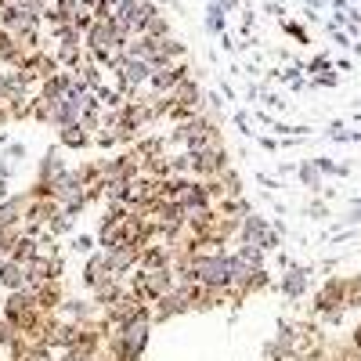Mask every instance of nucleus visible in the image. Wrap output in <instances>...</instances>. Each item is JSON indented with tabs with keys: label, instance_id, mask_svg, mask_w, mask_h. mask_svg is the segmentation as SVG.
<instances>
[{
	"label": "nucleus",
	"instance_id": "nucleus-1",
	"mask_svg": "<svg viewBox=\"0 0 361 361\" xmlns=\"http://www.w3.org/2000/svg\"><path fill=\"white\" fill-rule=\"evenodd\" d=\"M347 314V275H329L311 296V318L322 325H340Z\"/></svg>",
	"mask_w": 361,
	"mask_h": 361
},
{
	"label": "nucleus",
	"instance_id": "nucleus-2",
	"mask_svg": "<svg viewBox=\"0 0 361 361\" xmlns=\"http://www.w3.org/2000/svg\"><path fill=\"white\" fill-rule=\"evenodd\" d=\"M282 235H286L282 224H271L267 217H260L257 209H253V214L243 217V228H238V238H235V243H238V246H260L264 253H279Z\"/></svg>",
	"mask_w": 361,
	"mask_h": 361
},
{
	"label": "nucleus",
	"instance_id": "nucleus-3",
	"mask_svg": "<svg viewBox=\"0 0 361 361\" xmlns=\"http://www.w3.org/2000/svg\"><path fill=\"white\" fill-rule=\"evenodd\" d=\"M192 314V293H188V282H177L166 296H159L152 304V325H166L173 318H185Z\"/></svg>",
	"mask_w": 361,
	"mask_h": 361
},
{
	"label": "nucleus",
	"instance_id": "nucleus-4",
	"mask_svg": "<svg viewBox=\"0 0 361 361\" xmlns=\"http://www.w3.org/2000/svg\"><path fill=\"white\" fill-rule=\"evenodd\" d=\"M188 156H192V177H195V180L221 177V173L231 166V159H228V145H224V141H221V145L195 148V152H188Z\"/></svg>",
	"mask_w": 361,
	"mask_h": 361
},
{
	"label": "nucleus",
	"instance_id": "nucleus-5",
	"mask_svg": "<svg viewBox=\"0 0 361 361\" xmlns=\"http://www.w3.org/2000/svg\"><path fill=\"white\" fill-rule=\"evenodd\" d=\"M25 275H29V289L47 286V282H62L66 279V257L62 253H40L25 264Z\"/></svg>",
	"mask_w": 361,
	"mask_h": 361
},
{
	"label": "nucleus",
	"instance_id": "nucleus-6",
	"mask_svg": "<svg viewBox=\"0 0 361 361\" xmlns=\"http://www.w3.org/2000/svg\"><path fill=\"white\" fill-rule=\"evenodd\" d=\"M311 275H314V267H307V264H293L289 271H282V279L275 282L279 296H282V300H289V304L304 300V296H307V289H311Z\"/></svg>",
	"mask_w": 361,
	"mask_h": 361
},
{
	"label": "nucleus",
	"instance_id": "nucleus-7",
	"mask_svg": "<svg viewBox=\"0 0 361 361\" xmlns=\"http://www.w3.org/2000/svg\"><path fill=\"white\" fill-rule=\"evenodd\" d=\"M116 279L112 275V264H109V253L105 250H94L90 257H83V267H80V286L90 293V289H98L102 282Z\"/></svg>",
	"mask_w": 361,
	"mask_h": 361
},
{
	"label": "nucleus",
	"instance_id": "nucleus-8",
	"mask_svg": "<svg viewBox=\"0 0 361 361\" xmlns=\"http://www.w3.org/2000/svg\"><path fill=\"white\" fill-rule=\"evenodd\" d=\"M102 166H105V185L109 180H134V177H141V156L134 152V148H123L119 156L102 159Z\"/></svg>",
	"mask_w": 361,
	"mask_h": 361
},
{
	"label": "nucleus",
	"instance_id": "nucleus-9",
	"mask_svg": "<svg viewBox=\"0 0 361 361\" xmlns=\"http://www.w3.org/2000/svg\"><path fill=\"white\" fill-rule=\"evenodd\" d=\"M69 170H73V166H69L66 156H62V145H54V148H47V152L37 159V177H33V180H40V185H54V180H62Z\"/></svg>",
	"mask_w": 361,
	"mask_h": 361
},
{
	"label": "nucleus",
	"instance_id": "nucleus-10",
	"mask_svg": "<svg viewBox=\"0 0 361 361\" xmlns=\"http://www.w3.org/2000/svg\"><path fill=\"white\" fill-rule=\"evenodd\" d=\"M29 199H33L29 188H22V192H11L4 202H0V231H4V228H22Z\"/></svg>",
	"mask_w": 361,
	"mask_h": 361
},
{
	"label": "nucleus",
	"instance_id": "nucleus-11",
	"mask_svg": "<svg viewBox=\"0 0 361 361\" xmlns=\"http://www.w3.org/2000/svg\"><path fill=\"white\" fill-rule=\"evenodd\" d=\"M62 314L66 322H76V325H90V322H98V307H94V300L90 296H66V304H62Z\"/></svg>",
	"mask_w": 361,
	"mask_h": 361
},
{
	"label": "nucleus",
	"instance_id": "nucleus-12",
	"mask_svg": "<svg viewBox=\"0 0 361 361\" xmlns=\"http://www.w3.org/2000/svg\"><path fill=\"white\" fill-rule=\"evenodd\" d=\"M0 289H4V293H18V289H29V275H25V264H18L15 257H0Z\"/></svg>",
	"mask_w": 361,
	"mask_h": 361
},
{
	"label": "nucleus",
	"instance_id": "nucleus-13",
	"mask_svg": "<svg viewBox=\"0 0 361 361\" xmlns=\"http://www.w3.org/2000/svg\"><path fill=\"white\" fill-rule=\"evenodd\" d=\"M51 199L58 206H69L76 199H87V188H83V180L76 177V170H69L62 180H54V185H51Z\"/></svg>",
	"mask_w": 361,
	"mask_h": 361
},
{
	"label": "nucleus",
	"instance_id": "nucleus-14",
	"mask_svg": "<svg viewBox=\"0 0 361 361\" xmlns=\"http://www.w3.org/2000/svg\"><path fill=\"white\" fill-rule=\"evenodd\" d=\"M137 260H141V250L137 246H116V250H109L112 275L123 279V282H127V275H134V271H137Z\"/></svg>",
	"mask_w": 361,
	"mask_h": 361
},
{
	"label": "nucleus",
	"instance_id": "nucleus-15",
	"mask_svg": "<svg viewBox=\"0 0 361 361\" xmlns=\"http://www.w3.org/2000/svg\"><path fill=\"white\" fill-rule=\"evenodd\" d=\"M37 293V307L44 311V314H58L62 311V304H66V282H47V286H37L33 289Z\"/></svg>",
	"mask_w": 361,
	"mask_h": 361
},
{
	"label": "nucleus",
	"instance_id": "nucleus-16",
	"mask_svg": "<svg viewBox=\"0 0 361 361\" xmlns=\"http://www.w3.org/2000/svg\"><path fill=\"white\" fill-rule=\"evenodd\" d=\"M141 271H159V267H173V246L166 243H148L141 250V260H137Z\"/></svg>",
	"mask_w": 361,
	"mask_h": 361
},
{
	"label": "nucleus",
	"instance_id": "nucleus-17",
	"mask_svg": "<svg viewBox=\"0 0 361 361\" xmlns=\"http://www.w3.org/2000/svg\"><path fill=\"white\" fill-rule=\"evenodd\" d=\"M58 145L69 148V152H87V148H94V134H87L80 123H69L58 130Z\"/></svg>",
	"mask_w": 361,
	"mask_h": 361
},
{
	"label": "nucleus",
	"instance_id": "nucleus-18",
	"mask_svg": "<svg viewBox=\"0 0 361 361\" xmlns=\"http://www.w3.org/2000/svg\"><path fill=\"white\" fill-rule=\"evenodd\" d=\"M123 293H127V282H123V279H109V282H102L98 289H90L87 296L94 300V307H98V311H105V307H112Z\"/></svg>",
	"mask_w": 361,
	"mask_h": 361
},
{
	"label": "nucleus",
	"instance_id": "nucleus-19",
	"mask_svg": "<svg viewBox=\"0 0 361 361\" xmlns=\"http://www.w3.org/2000/svg\"><path fill=\"white\" fill-rule=\"evenodd\" d=\"M180 206H185L188 214H195V209H209V206H214V195L206 192V180H195V177H192V185H188L185 199H180Z\"/></svg>",
	"mask_w": 361,
	"mask_h": 361
},
{
	"label": "nucleus",
	"instance_id": "nucleus-20",
	"mask_svg": "<svg viewBox=\"0 0 361 361\" xmlns=\"http://www.w3.org/2000/svg\"><path fill=\"white\" fill-rule=\"evenodd\" d=\"M214 209H217L221 217H238V221H243L246 214H253V202L246 195H224V199L214 202Z\"/></svg>",
	"mask_w": 361,
	"mask_h": 361
},
{
	"label": "nucleus",
	"instance_id": "nucleus-21",
	"mask_svg": "<svg viewBox=\"0 0 361 361\" xmlns=\"http://www.w3.org/2000/svg\"><path fill=\"white\" fill-rule=\"evenodd\" d=\"M76 177L83 180V188L105 185V166H102V159H83V163L76 166Z\"/></svg>",
	"mask_w": 361,
	"mask_h": 361
},
{
	"label": "nucleus",
	"instance_id": "nucleus-22",
	"mask_svg": "<svg viewBox=\"0 0 361 361\" xmlns=\"http://www.w3.org/2000/svg\"><path fill=\"white\" fill-rule=\"evenodd\" d=\"M141 173L145 177H170V152H163V156H152V159H141Z\"/></svg>",
	"mask_w": 361,
	"mask_h": 361
},
{
	"label": "nucleus",
	"instance_id": "nucleus-23",
	"mask_svg": "<svg viewBox=\"0 0 361 361\" xmlns=\"http://www.w3.org/2000/svg\"><path fill=\"white\" fill-rule=\"evenodd\" d=\"M18 264H29V260H33V257H40V243H37V238L33 235H25L22 231V238H18V246H15V253H11Z\"/></svg>",
	"mask_w": 361,
	"mask_h": 361
},
{
	"label": "nucleus",
	"instance_id": "nucleus-24",
	"mask_svg": "<svg viewBox=\"0 0 361 361\" xmlns=\"http://www.w3.org/2000/svg\"><path fill=\"white\" fill-rule=\"evenodd\" d=\"M296 177H300V185H304V188H311V192H322V173H318V166H314L311 159L296 166Z\"/></svg>",
	"mask_w": 361,
	"mask_h": 361
},
{
	"label": "nucleus",
	"instance_id": "nucleus-25",
	"mask_svg": "<svg viewBox=\"0 0 361 361\" xmlns=\"http://www.w3.org/2000/svg\"><path fill=\"white\" fill-rule=\"evenodd\" d=\"M94 250H98V235H83V231H80V235H69V253H76V257H80V253L90 257Z\"/></svg>",
	"mask_w": 361,
	"mask_h": 361
},
{
	"label": "nucleus",
	"instance_id": "nucleus-26",
	"mask_svg": "<svg viewBox=\"0 0 361 361\" xmlns=\"http://www.w3.org/2000/svg\"><path fill=\"white\" fill-rule=\"evenodd\" d=\"M217 180H221L224 195H246V188H243V177H238V170H235V166H228Z\"/></svg>",
	"mask_w": 361,
	"mask_h": 361
},
{
	"label": "nucleus",
	"instance_id": "nucleus-27",
	"mask_svg": "<svg viewBox=\"0 0 361 361\" xmlns=\"http://www.w3.org/2000/svg\"><path fill=\"white\" fill-rule=\"evenodd\" d=\"M170 177H192V156L188 152H170Z\"/></svg>",
	"mask_w": 361,
	"mask_h": 361
},
{
	"label": "nucleus",
	"instance_id": "nucleus-28",
	"mask_svg": "<svg viewBox=\"0 0 361 361\" xmlns=\"http://www.w3.org/2000/svg\"><path fill=\"white\" fill-rule=\"evenodd\" d=\"M73 228H76V221H73V217L58 214V217L47 224V235H51V238H66V235H73Z\"/></svg>",
	"mask_w": 361,
	"mask_h": 361
},
{
	"label": "nucleus",
	"instance_id": "nucleus-29",
	"mask_svg": "<svg viewBox=\"0 0 361 361\" xmlns=\"http://www.w3.org/2000/svg\"><path fill=\"white\" fill-rule=\"evenodd\" d=\"M18 238H22V228H4L0 231V257H11L15 246H18Z\"/></svg>",
	"mask_w": 361,
	"mask_h": 361
},
{
	"label": "nucleus",
	"instance_id": "nucleus-30",
	"mask_svg": "<svg viewBox=\"0 0 361 361\" xmlns=\"http://www.w3.org/2000/svg\"><path fill=\"white\" fill-rule=\"evenodd\" d=\"M361 307V275H347V311Z\"/></svg>",
	"mask_w": 361,
	"mask_h": 361
},
{
	"label": "nucleus",
	"instance_id": "nucleus-31",
	"mask_svg": "<svg viewBox=\"0 0 361 361\" xmlns=\"http://www.w3.org/2000/svg\"><path fill=\"white\" fill-rule=\"evenodd\" d=\"M235 253H238V257H243V260H246L250 267H264V257H267V253H264L260 246H238Z\"/></svg>",
	"mask_w": 361,
	"mask_h": 361
},
{
	"label": "nucleus",
	"instance_id": "nucleus-32",
	"mask_svg": "<svg viewBox=\"0 0 361 361\" xmlns=\"http://www.w3.org/2000/svg\"><path fill=\"white\" fill-rule=\"evenodd\" d=\"M18 336H22L18 329H15V325H11L8 318H0V350H8V347H11V343H15Z\"/></svg>",
	"mask_w": 361,
	"mask_h": 361
},
{
	"label": "nucleus",
	"instance_id": "nucleus-33",
	"mask_svg": "<svg viewBox=\"0 0 361 361\" xmlns=\"http://www.w3.org/2000/svg\"><path fill=\"white\" fill-rule=\"evenodd\" d=\"M116 145H119V137H116V130H105V127H102V130L94 134V148H102V152H112V148H116Z\"/></svg>",
	"mask_w": 361,
	"mask_h": 361
},
{
	"label": "nucleus",
	"instance_id": "nucleus-34",
	"mask_svg": "<svg viewBox=\"0 0 361 361\" xmlns=\"http://www.w3.org/2000/svg\"><path fill=\"white\" fill-rule=\"evenodd\" d=\"M25 156H29V148H25V145H18V141H8V148H4V159H11V163L18 166Z\"/></svg>",
	"mask_w": 361,
	"mask_h": 361
},
{
	"label": "nucleus",
	"instance_id": "nucleus-35",
	"mask_svg": "<svg viewBox=\"0 0 361 361\" xmlns=\"http://www.w3.org/2000/svg\"><path fill=\"white\" fill-rule=\"evenodd\" d=\"M304 214H307V217H314V221H322V217H329V206L314 199V202H307V209H304Z\"/></svg>",
	"mask_w": 361,
	"mask_h": 361
},
{
	"label": "nucleus",
	"instance_id": "nucleus-36",
	"mask_svg": "<svg viewBox=\"0 0 361 361\" xmlns=\"http://www.w3.org/2000/svg\"><path fill=\"white\" fill-rule=\"evenodd\" d=\"M15 170H18V166H15L11 159H4V156H0V177H4V180H11V177H15Z\"/></svg>",
	"mask_w": 361,
	"mask_h": 361
},
{
	"label": "nucleus",
	"instance_id": "nucleus-37",
	"mask_svg": "<svg viewBox=\"0 0 361 361\" xmlns=\"http://www.w3.org/2000/svg\"><path fill=\"white\" fill-rule=\"evenodd\" d=\"M8 123H15V119H11V109H8V102H0V134H4Z\"/></svg>",
	"mask_w": 361,
	"mask_h": 361
},
{
	"label": "nucleus",
	"instance_id": "nucleus-38",
	"mask_svg": "<svg viewBox=\"0 0 361 361\" xmlns=\"http://www.w3.org/2000/svg\"><path fill=\"white\" fill-rule=\"evenodd\" d=\"M350 343H354V347H357V350H361V322H357V325H354V333H350Z\"/></svg>",
	"mask_w": 361,
	"mask_h": 361
},
{
	"label": "nucleus",
	"instance_id": "nucleus-39",
	"mask_svg": "<svg viewBox=\"0 0 361 361\" xmlns=\"http://www.w3.org/2000/svg\"><path fill=\"white\" fill-rule=\"evenodd\" d=\"M8 195H11V192H8V180H4V177H0V202H4Z\"/></svg>",
	"mask_w": 361,
	"mask_h": 361
},
{
	"label": "nucleus",
	"instance_id": "nucleus-40",
	"mask_svg": "<svg viewBox=\"0 0 361 361\" xmlns=\"http://www.w3.org/2000/svg\"><path fill=\"white\" fill-rule=\"evenodd\" d=\"M4 300H8V293H4V289H0V311H4Z\"/></svg>",
	"mask_w": 361,
	"mask_h": 361
}]
</instances>
